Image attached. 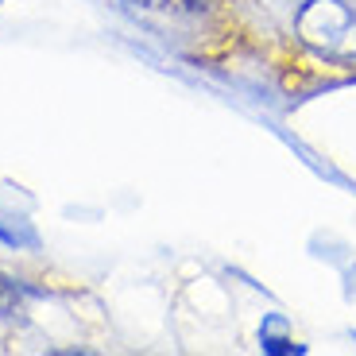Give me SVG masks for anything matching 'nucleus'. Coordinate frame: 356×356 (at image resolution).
<instances>
[{
  "label": "nucleus",
  "mask_w": 356,
  "mask_h": 356,
  "mask_svg": "<svg viewBox=\"0 0 356 356\" xmlns=\"http://www.w3.org/2000/svg\"><path fill=\"white\" fill-rule=\"evenodd\" d=\"M294 35L330 63H356V0H306Z\"/></svg>",
  "instance_id": "obj_1"
},
{
  "label": "nucleus",
  "mask_w": 356,
  "mask_h": 356,
  "mask_svg": "<svg viewBox=\"0 0 356 356\" xmlns=\"http://www.w3.org/2000/svg\"><path fill=\"white\" fill-rule=\"evenodd\" d=\"M128 4H136V8L143 12H175V16H197V12H205L213 0H128Z\"/></svg>",
  "instance_id": "obj_2"
},
{
  "label": "nucleus",
  "mask_w": 356,
  "mask_h": 356,
  "mask_svg": "<svg viewBox=\"0 0 356 356\" xmlns=\"http://www.w3.org/2000/svg\"><path fill=\"white\" fill-rule=\"evenodd\" d=\"M19 314H24V286L0 271V318H19Z\"/></svg>",
  "instance_id": "obj_3"
}]
</instances>
